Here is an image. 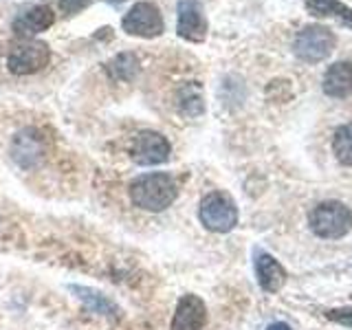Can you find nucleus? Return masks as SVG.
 Returning a JSON list of instances; mask_svg holds the SVG:
<instances>
[{"mask_svg":"<svg viewBox=\"0 0 352 330\" xmlns=\"http://www.w3.org/2000/svg\"><path fill=\"white\" fill-rule=\"evenodd\" d=\"M179 196L174 176L168 172H148L130 183V201L143 212H165Z\"/></svg>","mask_w":352,"mask_h":330,"instance_id":"obj_1","label":"nucleus"},{"mask_svg":"<svg viewBox=\"0 0 352 330\" xmlns=\"http://www.w3.org/2000/svg\"><path fill=\"white\" fill-rule=\"evenodd\" d=\"M308 225L317 238L339 240L352 231V209L341 201H324L308 214Z\"/></svg>","mask_w":352,"mask_h":330,"instance_id":"obj_2","label":"nucleus"},{"mask_svg":"<svg viewBox=\"0 0 352 330\" xmlns=\"http://www.w3.org/2000/svg\"><path fill=\"white\" fill-rule=\"evenodd\" d=\"M198 218L207 231L229 234L238 225V207L225 192H209L198 207Z\"/></svg>","mask_w":352,"mask_h":330,"instance_id":"obj_3","label":"nucleus"},{"mask_svg":"<svg viewBox=\"0 0 352 330\" xmlns=\"http://www.w3.org/2000/svg\"><path fill=\"white\" fill-rule=\"evenodd\" d=\"M335 33L322 25H308L295 36L293 51L295 55L306 64L324 62L335 49Z\"/></svg>","mask_w":352,"mask_h":330,"instance_id":"obj_4","label":"nucleus"},{"mask_svg":"<svg viewBox=\"0 0 352 330\" xmlns=\"http://www.w3.org/2000/svg\"><path fill=\"white\" fill-rule=\"evenodd\" d=\"M121 29L128 36L137 38H159L165 31V22L161 16V9L154 3H137L135 7H130V11L121 20Z\"/></svg>","mask_w":352,"mask_h":330,"instance_id":"obj_5","label":"nucleus"},{"mask_svg":"<svg viewBox=\"0 0 352 330\" xmlns=\"http://www.w3.org/2000/svg\"><path fill=\"white\" fill-rule=\"evenodd\" d=\"M51 62V51L44 42H20L7 55V69L14 75H33Z\"/></svg>","mask_w":352,"mask_h":330,"instance_id":"obj_6","label":"nucleus"},{"mask_svg":"<svg viewBox=\"0 0 352 330\" xmlns=\"http://www.w3.org/2000/svg\"><path fill=\"white\" fill-rule=\"evenodd\" d=\"M170 141L157 130H141L130 148V157L137 165H161L170 159Z\"/></svg>","mask_w":352,"mask_h":330,"instance_id":"obj_7","label":"nucleus"},{"mask_svg":"<svg viewBox=\"0 0 352 330\" xmlns=\"http://www.w3.org/2000/svg\"><path fill=\"white\" fill-rule=\"evenodd\" d=\"M44 150H47V143H44L42 132L36 128H25L20 130L18 135L11 141V157L20 165V168H33L38 165L44 157Z\"/></svg>","mask_w":352,"mask_h":330,"instance_id":"obj_8","label":"nucleus"},{"mask_svg":"<svg viewBox=\"0 0 352 330\" xmlns=\"http://www.w3.org/2000/svg\"><path fill=\"white\" fill-rule=\"evenodd\" d=\"M176 31L187 42H203L207 38V20L198 0H179Z\"/></svg>","mask_w":352,"mask_h":330,"instance_id":"obj_9","label":"nucleus"},{"mask_svg":"<svg viewBox=\"0 0 352 330\" xmlns=\"http://www.w3.org/2000/svg\"><path fill=\"white\" fill-rule=\"evenodd\" d=\"M207 324V306L198 295H183L172 317L170 330H203Z\"/></svg>","mask_w":352,"mask_h":330,"instance_id":"obj_10","label":"nucleus"},{"mask_svg":"<svg viewBox=\"0 0 352 330\" xmlns=\"http://www.w3.org/2000/svg\"><path fill=\"white\" fill-rule=\"evenodd\" d=\"M256 278L262 291L278 293L286 282V271L271 253L258 249L256 251Z\"/></svg>","mask_w":352,"mask_h":330,"instance_id":"obj_11","label":"nucleus"},{"mask_svg":"<svg viewBox=\"0 0 352 330\" xmlns=\"http://www.w3.org/2000/svg\"><path fill=\"white\" fill-rule=\"evenodd\" d=\"M55 22V14L47 7V5H38V7H31L27 11H22V14L14 20V31L18 36H36V33H42L47 31L49 27H53Z\"/></svg>","mask_w":352,"mask_h":330,"instance_id":"obj_12","label":"nucleus"},{"mask_svg":"<svg viewBox=\"0 0 352 330\" xmlns=\"http://www.w3.org/2000/svg\"><path fill=\"white\" fill-rule=\"evenodd\" d=\"M322 88L328 97H337V99L352 95V62L344 60L328 66Z\"/></svg>","mask_w":352,"mask_h":330,"instance_id":"obj_13","label":"nucleus"},{"mask_svg":"<svg viewBox=\"0 0 352 330\" xmlns=\"http://www.w3.org/2000/svg\"><path fill=\"white\" fill-rule=\"evenodd\" d=\"M69 291L80 300L88 311L95 313V315H104V317H110L115 319L119 317V306L115 302H110L108 297L102 293V291H95L91 286H80V284H71Z\"/></svg>","mask_w":352,"mask_h":330,"instance_id":"obj_14","label":"nucleus"},{"mask_svg":"<svg viewBox=\"0 0 352 330\" xmlns=\"http://www.w3.org/2000/svg\"><path fill=\"white\" fill-rule=\"evenodd\" d=\"M306 9L315 18H337L344 27L352 29V9L341 0H308Z\"/></svg>","mask_w":352,"mask_h":330,"instance_id":"obj_15","label":"nucleus"},{"mask_svg":"<svg viewBox=\"0 0 352 330\" xmlns=\"http://www.w3.org/2000/svg\"><path fill=\"white\" fill-rule=\"evenodd\" d=\"M176 108H179L183 117H201L205 113V99L201 86L196 82L181 86L179 95H176Z\"/></svg>","mask_w":352,"mask_h":330,"instance_id":"obj_16","label":"nucleus"},{"mask_svg":"<svg viewBox=\"0 0 352 330\" xmlns=\"http://www.w3.org/2000/svg\"><path fill=\"white\" fill-rule=\"evenodd\" d=\"M106 73L115 82H132L139 73V60L135 53H119L106 64Z\"/></svg>","mask_w":352,"mask_h":330,"instance_id":"obj_17","label":"nucleus"},{"mask_svg":"<svg viewBox=\"0 0 352 330\" xmlns=\"http://www.w3.org/2000/svg\"><path fill=\"white\" fill-rule=\"evenodd\" d=\"M333 152L341 165L352 168V121L339 126L333 137Z\"/></svg>","mask_w":352,"mask_h":330,"instance_id":"obj_18","label":"nucleus"},{"mask_svg":"<svg viewBox=\"0 0 352 330\" xmlns=\"http://www.w3.org/2000/svg\"><path fill=\"white\" fill-rule=\"evenodd\" d=\"M326 317L335 324L352 328V308H335V311H328Z\"/></svg>","mask_w":352,"mask_h":330,"instance_id":"obj_19","label":"nucleus"},{"mask_svg":"<svg viewBox=\"0 0 352 330\" xmlns=\"http://www.w3.org/2000/svg\"><path fill=\"white\" fill-rule=\"evenodd\" d=\"M58 3L64 14H77V11H82L91 5V0H58Z\"/></svg>","mask_w":352,"mask_h":330,"instance_id":"obj_20","label":"nucleus"},{"mask_svg":"<svg viewBox=\"0 0 352 330\" xmlns=\"http://www.w3.org/2000/svg\"><path fill=\"white\" fill-rule=\"evenodd\" d=\"M267 330H293L289 324H284V322H275V324H271Z\"/></svg>","mask_w":352,"mask_h":330,"instance_id":"obj_21","label":"nucleus"},{"mask_svg":"<svg viewBox=\"0 0 352 330\" xmlns=\"http://www.w3.org/2000/svg\"><path fill=\"white\" fill-rule=\"evenodd\" d=\"M113 3H124V0H113Z\"/></svg>","mask_w":352,"mask_h":330,"instance_id":"obj_22","label":"nucleus"}]
</instances>
